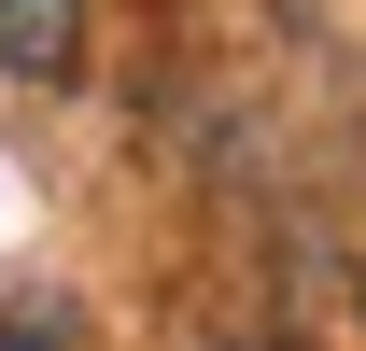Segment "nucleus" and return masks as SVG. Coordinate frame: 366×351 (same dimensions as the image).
Segmentation results:
<instances>
[{"label": "nucleus", "instance_id": "obj_1", "mask_svg": "<svg viewBox=\"0 0 366 351\" xmlns=\"http://www.w3.org/2000/svg\"><path fill=\"white\" fill-rule=\"evenodd\" d=\"M85 0H0V85H71Z\"/></svg>", "mask_w": 366, "mask_h": 351}, {"label": "nucleus", "instance_id": "obj_2", "mask_svg": "<svg viewBox=\"0 0 366 351\" xmlns=\"http://www.w3.org/2000/svg\"><path fill=\"white\" fill-rule=\"evenodd\" d=\"M352 295H366V281H352Z\"/></svg>", "mask_w": 366, "mask_h": 351}]
</instances>
